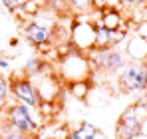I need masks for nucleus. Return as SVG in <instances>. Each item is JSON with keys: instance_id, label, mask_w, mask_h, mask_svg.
Masks as SVG:
<instances>
[{"instance_id": "1", "label": "nucleus", "mask_w": 147, "mask_h": 139, "mask_svg": "<svg viewBox=\"0 0 147 139\" xmlns=\"http://www.w3.org/2000/svg\"><path fill=\"white\" fill-rule=\"evenodd\" d=\"M42 117L44 115H42L40 109H34V107H28L26 103L14 101L10 105L8 103L2 105V117H0V121H6L12 127L20 129L22 133L38 139L40 133H42Z\"/></svg>"}, {"instance_id": "2", "label": "nucleus", "mask_w": 147, "mask_h": 139, "mask_svg": "<svg viewBox=\"0 0 147 139\" xmlns=\"http://www.w3.org/2000/svg\"><path fill=\"white\" fill-rule=\"evenodd\" d=\"M147 117V97L137 99L135 103L123 109L113 129V139H137L141 135L143 121Z\"/></svg>"}, {"instance_id": "3", "label": "nucleus", "mask_w": 147, "mask_h": 139, "mask_svg": "<svg viewBox=\"0 0 147 139\" xmlns=\"http://www.w3.org/2000/svg\"><path fill=\"white\" fill-rule=\"evenodd\" d=\"M58 78L66 86L72 82H82V80H92L94 78V66L88 54L72 48L66 56L60 58L58 62Z\"/></svg>"}, {"instance_id": "4", "label": "nucleus", "mask_w": 147, "mask_h": 139, "mask_svg": "<svg viewBox=\"0 0 147 139\" xmlns=\"http://www.w3.org/2000/svg\"><path fill=\"white\" fill-rule=\"evenodd\" d=\"M88 58L92 60L94 66V74H101L105 78H117V74L121 72V68L127 64V56L125 50H121L119 46L113 48H103V50H90Z\"/></svg>"}, {"instance_id": "5", "label": "nucleus", "mask_w": 147, "mask_h": 139, "mask_svg": "<svg viewBox=\"0 0 147 139\" xmlns=\"http://www.w3.org/2000/svg\"><path fill=\"white\" fill-rule=\"evenodd\" d=\"M115 88L123 93H135V95L147 93V60L145 62L127 60V64L115 78Z\"/></svg>"}, {"instance_id": "6", "label": "nucleus", "mask_w": 147, "mask_h": 139, "mask_svg": "<svg viewBox=\"0 0 147 139\" xmlns=\"http://www.w3.org/2000/svg\"><path fill=\"white\" fill-rule=\"evenodd\" d=\"M22 34H24V38L34 48L44 50L50 44H56V20L48 18V16H42L38 12L32 20H26L24 22Z\"/></svg>"}, {"instance_id": "7", "label": "nucleus", "mask_w": 147, "mask_h": 139, "mask_svg": "<svg viewBox=\"0 0 147 139\" xmlns=\"http://www.w3.org/2000/svg\"><path fill=\"white\" fill-rule=\"evenodd\" d=\"M8 86H10V93L14 95L16 101L26 103L28 107L40 109L42 99H40V95H38V90H36L32 78H28L26 74H22V76H12V80H10Z\"/></svg>"}, {"instance_id": "8", "label": "nucleus", "mask_w": 147, "mask_h": 139, "mask_svg": "<svg viewBox=\"0 0 147 139\" xmlns=\"http://www.w3.org/2000/svg\"><path fill=\"white\" fill-rule=\"evenodd\" d=\"M70 44L76 50L88 54L96 48V26L94 22H76L70 30Z\"/></svg>"}, {"instance_id": "9", "label": "nucleus", "mask_w": 147, "mask_h": 139, "mask_svg": "<svg viewBox=\"0 0 147 139\" xmlns=\"http://www.w3.org/2000/svg\"><path fill=\"white\" fill-rule=\"evenodd\" d=\"M36 90H38V95L44 101L48 103H56L58 97H60V78L56 74H44V76H36L32 78Z\"/></svg>"}, {"instance_id": "10", "label": "nucleus", "mask_w": 147, "mask_h": 139, "mask_svg": "<svg viewBox=\"0 0 147 139\" xmlns=\"http://www.w3.org/2000/svg\"><path fill=\"white\" fill-rule=\"evenodd\" d=\"M125 56L127 60H135V62H145L147 60V38L139 36L137 32L129 34L125 38Z\"/></svg>"}, {"instance_id": "11", "label": "nucleus", "mask_w": 147, "mask_h": 139, "mask_svg": "<svg viewBox=\"0 0 147 139\" xmlns=\"http://www.w3.org/2000/svg\"><path fill=\"white\" fill-rule=\"evenodd\" d=\"M24 74L28 78H36V76H44V74H52V68L48 62L40 56H30L24 62Z\"/></svg>"}, {"instance_id": "12", "label": "nucleus", "mask_w": 147, "mask_h": 139, "mask_svg": "<svg viewBox=\"0 0 147 139\" xmlns=\"http://www.w3.org/2000/svg\"><path fill=\"white\" fill-rule=\"evenodd\" d=\"M96 133H98V127L90 121H82L76 129H72L68 133V139H96Z\"/></svg>"}, {"instance_id": "13", "label": "nucleus", "mask_w": 147, "mask_h": 139, "mask_svg": "<svg viewBox=\"0 0 147 139\" xmlns=\"http://www.w3.org/2000/svg\"><path fill=\"white\" fill-rule=\"evenodd\" d=\"M90 90H92V80H82V82H72V84H68V92L72 93L76 99H80V101L88 99Z\"/></svg>"}, {"instance_id": "14", "label": "nucleus", "mask_w": 147, "mask_h": 139, "mask_svg": "<svg viewBox=\"0 0 147 139\" xmlns=\"http://www.w3.org/2000/svg\"><path fill=\"white\" fill-rule=\"evenodd\" d=\"M0 139H34V137L22 133L20 129L12 127V125L6 123V121H0Z\"/></svg>"}, {"instance_id": "15", "label": "nucleus", "mask_w": 147, "mask_h": 139, "mask_svg": "<svg viewBox=\"0 0 147 139\" xmlns=\"http://www.w3.org/2000/svg\"><path fill=\"white\" fill-rule=\"evenodd\" d=\"M66 2H68V8L78 14H88L94 10V0H66Z\"/></svg>"}, {"instance_id": "16", "label": "nucleus", "mask_w": 147, "mask_h": 139, "mask_svg": "<svg viewBox=\"0 0 147 139\" xmlns=\"http://www.w3.org/2000/svg\"><path fill=\"white\" fill-rule=\"evenodd\" d=\"M8 93H10V86H8V80L2 76L0 72V101H6L8 99Z\"/></svg>"}, {"instance_id": "17", "label": "nucleus", "mask_w": 147, "mask_h": 139, "mask_svg": "<svg viewBox=\"0 0 147 139\" xmlns=\"http://www.w3.org/2000/svg\"><path fill=\"white\" fill-rule=\"evenodd\" d=\"M123 6L135 8V6H147V0H123Z\"/></svg>"}, {"instance_id": "18", "label": "nucleus", "mask_w": 147, "mask_h": 139, "mask_svg": "<svg viewBox=\"0 0 147 139\" xmlns=\"http://www.w3.org/2000/svg\"><path fill=\"white\" fill-rule=\"evenodd\" d=\"M139 36H143V38H147V22H143V24H139L137 26V30H135Z\"/></svg>"}, {"instance_id": "19", "label": "nucleus", "mask_w": 147, "mask_h": 139, "mask_svg": "<svg viewBox=\"0 0 147 139\" xmlns=\"http://www.w3.org/2000/svg\"><path fill=\"white\" fill-rule=\"evenodd\" d=\"M12 64V60H6L4 56H0V70H8Z\"/></svg>"}, {"instance_id": "20", "label": "nucleus", "mask_w": 147, "mask_h": 139, "mask_svg": "<svg viewBox=\"0 0 147 139\" xmlns=\"http://www.w3.org/2000/svg\"><path fill=\"white\" fill-rule=\"evenodd\" d=\"M141 133H145V135H147V117H145V121H143V129H141Z\"/></svg>"}, {"instance_id": "21", "label": "nucleus", "mask_w": 147, "mask_h": 139, "mask_svg": "<svg viewBox=\"0 0 147 139\" xmlns=\"http://www.w3.org/2000/svg\"><path fill=\"white\" fill-rule=\"evenodd\" d=\"M137 139H147V135H145V133H141V135H139Z\"/></svg>"}, {"instance_id": "22", "label": "nucleus", "mask_w": 147, "mask_h": 139, "mask_svg": "<svg viewBox=\"0 0 147 139\" xmlns=\"http://www.w3.org/2000/svg\"><path fill=\"white\" fill-rule=\"evenodd\" d=\"M46 139H50V137H46Z\"/></svg>"}, {"instance_id": "23", "label": "nucleus", "mask_w": 147, "mask_h": 139, "mask_svg": "<svg viewBox=\"0 0 147 139\" xmlns=\"http://www.w3.org/2000/svg\"><path fill=\"white\" fill-rule=\"evenodd\" d=\"M105 139H107V137H105Z\"/></svg>"}]
</instances>
